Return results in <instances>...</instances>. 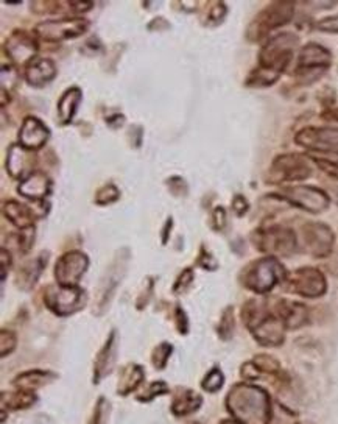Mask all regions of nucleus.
Here are the masks:
<instances>
[{
	"instance_id": "nucleus-1",
	"label": "nucleus",
	"mask_w": 338,
	"mask_h": 424,
	"mask_svg": "<svg viewBox=\"0 0 338 424\" xmlns=\"http://www.w3.org/2000/svg\"><path fill=\"white\" fill-rule=\"evenodd\" d=\"M300 38L290 31L278 33L266 39L259 52V65L247 78L249 88H269L286 72L295 57Z\"/></svg>"
},
{
	"instance_id": "nucleus-2",
	"label": "nucleus",
	"mask_w": 338,
	"mask_h": 424,
	"mask_svg": "<svg viewBox=\"0 0 338 424\" xmlns=\"http://www.w3.org/2000/svg\"><path fill=\"white\" fill-rule=\"evenodd\" d=\"M226 409L239 424H270L271 399L266 390L253 384H235L226 395Z\"/></svg>"
},
{
	"instance_id": "nucleus-3",
	"label": "nucleus",
	"mask_w": 338,
	"mask_h": 424,
	"mask_svg": "<svg viewBox=\"0 0 338 424\" xmlns=\"http://www.w3.org/2000/svg\"><path fill=\"white\" fill-rule=\"evenodd\" d=\"M287 274L286 267L279 262L278 257L265 256L247 265L240 279L245 289L257 295H265L276 286L284 284Z\"/></svg>"
},
{
	"instance_id": "nucleus-4",
	"label": "nucleus",
	"mask_w": 338,
	"mask_h": 424,
	"mask_svg": "<svg viewBox=\"0 0 338 424\" xmlns=\"http://www.w3.org/2000/svg\"><path fill=\"white\" fill-rule=\"evenodd\" d=\"M257 251L266 256H292L298 250V238L292 228L284 225H265L251 234Z\"/></svg>"
},
{
	"instance_id": "nucleus-5",
	"label": "nucleus",
	"mask_w": 338,
	"mask_h": 424,
	"mask_svg": "<svg viewBox=\"0 0 338 424\" xmlns=\"http://www.w3.org/2000/svg\"><path fill=\"white\" fill-rule=\"evenodd\" d=\"M295 4L292 2H271L259 11L251 21L247 30V38L251 43H261L269 39L271 31L286 26L295 16Z\"/></svg>"
},
{
	"instance_id": "nucleus-6",
	"label": "nucleus",
	"mask_w": 338,
	"mask_h": 424,
	"mask_svg": "<svg viewBox=\"0 0 338 424\" xmlns=\"http://www.w3.org/2000/svg\"><path fill=\"white\" fill-rule=\"evenodd\" d=\"M313 174V161L303 153H284L273 160L266 182L271 184H286L304 182Z\"/></svg>"
},
{
	"instance_id": "nucleus-7",
	"label": "nucleus",
	"mask_w": 338,
	"mask_h": 424,
	"mask_svg": "<svg viewBox=\"0 0 338 424\" xmlns=\"http://www.w3.org/2000/svg\"><path fill=\"white\" fill-rule=\"evenodd\" d=\"M332 62V53L318 43H308L298 53V62L293 75L303 83H313L323 75Z\"/></svg>"
},
{
	"instance_id": "nucleus-8",
	"label": "nucleus",
	"mask_w": 338,
	"mask_h": 424,
	"mask_svg": "<svg viewBox=\"0 0 338 424\" xmlns=\"http://www.w3.org/2000/svg\"><path fill=\"white\" fill-rule=\"evenodd\" d=\"M274 195L288 205L310 214H321L331 205V197L315 186H284Z\"/></svg>"
},
{
	"instance_id": "nucleus-9",
	"label": "nucleus",
	"mask_w": 338,
	"mask_h": 424,
	"mask_svg": "<svg viewBox=\"0 0 338 424\" xmlns=\"http://www.w3.org/2000/svg\"><path fill=\"white\" fill-rule=\"evenodd\" d=\"M45 308L58 317H69L72 313L81 311L88 296L81 287H62V286H49L44 294Z\"/></svg>"
},
{
	"instance_id": "nucleus-10",
	"label": "nucleus",
	"mask_w": 338,
	"mask_h": 424,
	"mask_svg": "<svg viewBox=\"0 0 338 424\" xmlns=\"http://www.w3.org/2000/svg\"><path fill=\"white\" fill-rule=\"evenodd\" d=\"M89 28V21L80 16L72 18H60L39 22L35 27V35L47 43H60L67 39L78 38Z\"/></svg>"
},
{
	"instance_id": "nucleus-11",
	"label": "nucleus",
	"mask_w": 338,
	"mask_h": 424,
	"mask_svg": "<svg viewBox=\"0 0 338 424\" xmlns=\"http://www.w3.org/2000/svg\"><path fill=\"white\" fill-rule=\"evenodd\" d=\"M284 289L303 298H320L326 294L327 281L325 274L315 267H301L287 274Z\"/></svg>"
},
{
	"instance_id": "nucleus-12",
	"label": "nucleus",
	"mask_w": 338,
	"mask_h": 424,
	"mask_svg": "<svg viewBox=\"0 0 338 424\" xmlns=\"http://www.w3.org/2000/svg\"><path fill=\"white\" fill-rule=\"evenodd\" d=\"M295 143L317 155H338V127H305L295 135Z\"/></svg>"
},
{
	"instance_id": "nucleus-13",
	"label": "nucleus",
	"mask_w": 338,
	"mask_h": 424,
	"mask_svg": "<svg viewBox=\"0 0 338 424\" xmlns=\"http://www.w3.org/2000/svg\"><path fill=\"white\" fill-rule=\"evenodd\" d=\"M301 239L305 251L313 257L325 259L332 255L335 234L331 226L321 222H308L301 226Z\"/></svg>"
},
{
	"instance_id": "nucleus-14",
	"label": "nucleus",
	"mask_w": 338,
	"mask_h": 424,
	"mask_svg": "<svg viewBox=\"0 0 338 424\" xmlns=\"http://www.w3.org/2000/svg\"><path fill=\"white\" fill-rule=\"evenodd\" d=\"M89 269V257L83 251H67L55 264V279L62 287H75Z\"/></svg>"
},
{
	"instance_id": "nucleus-15",
	"label": "nucleus",
	"mask_w": 338,
	"mask_h": 424,
	"mask_svg": "<svg viewBox=\"0 0 338 424\" xmlns=\"http://www.w3.org/2000/svg\"><path fill=\"white\" fill-rule=\"evenodd\" d=\"M248 329L249 333L253 334L254 340L259 345H262V347H269V348L281 347L286 340L287 328L284 323H282L281 318L278 316H274L273 311L270 309V301L266 311Z\"/></svg>"
},
{
	"instance_id": "nucleus-16",
	"label": "nucleus",
	"mask_w": 338,
	"mask_h": 424,
	"mask_svg": "<svg viewBox=\"0 0 338 424\" xmlns=\"http://www.w3.org/2000/svg\"><path fill=\"white\" fill-rule=\"evenodd\" d=\"M4 49L13 65L27 66L28 62H31L36 58L39 45H38V39L33 35H30L28 31L14 30L13 33L6 38Z\"/></svg>"
},
{
	"instance_id": "nucleus-17",
	"label": "nucleus",
	"mask_w": 338,
	"mask_h": 424,
	"mask_svg": "<svg viewBox=\"0 0 338 424\" xmlns=\"http://www.w3.org/2000/svg\"><path fill=\"white\" fill-rule=\"evenodd\" d=\"M127 265H128V256L127 257H122V255L117 256V259H114V262L109 267L106 274L103 277L100 282V289H98V300H97V313H103L106 311V308L111 303L113 296L116 294L117 287L122 282L123 277H125V272H127Z\"/></svg>"
},
{
	"instance_id": "nucleus-18",
	"label": "nucleus",
	"mask_w": 338,
	"mask_h": 424,
	"mask_svg": "<svg viewBox=\"0 0 338 424\" xmlns=\"http://www.w3.org/2000/svg\"><path fill=\"white\" fill-rule=\"evenodd\" d=\"M270 309L274 316L281 318L287 329H298L309 323L310 312L308 306L303 303L284 300V298H274V301H270Z\"/></svg>"
},
{
	"instance_id": "nucleus-19",
	"label": "nucleus",
	"mask_w": 338,
	"mask_h": 424,
	"mask_svg": "<svg viewBox=\"0 0 338 424\" xmlns=\"http://www.w3.org/2000/svg\"><path fill=\"white\" fill-rule=\"evenodd\" d=\"M18 138L19 145H22L28 152H33L39 150V148H43L47 144V140L50 138V130L38 117L27 116L21 125Z\"/></svg>"
},
{
	"instance_id": "nucleus-20",
	"label": "nucleus",
	"mask_w": 338,
	"mask_h": 424,
	"mask_svg": "<svg viewBox=\"0 0 338 424\" xmlns=\"http://www.w3.org/2000/svg\"><path fill=\"white\" fill-rule=\"evenodd\" d=\"M117 350H119V337H117L116 329H113L94 362V384H100L106 376L113 373L117 360Z\"/></svg>"
},
{
	"instance_id": "nucleus-21",
	"label": "nucleus",
	"mask_w": 338,
	"mask_h": 424,
	"mask_svg": "<svg viewBox=\"0 0 338 424\" xmlns=\"http://www.w3.org/2000/svg\"><path fill=\"white\" fill-rule=\"evenodd\" d=\"M52 191V179L47 177L44 172L33 170L30 174L21 179L18 186V192L21 197L35 200V201H44Z\"/></svg>"
},
{
	"instance_id": "nucleus-22",
	"label": "nucleus",
	"mask_w": 338,
	"mask_h": 424,
	"mask_svg": "<svg viewBox=\"0 0 338 424\" xmlns=\"http://www.w3.org/2000/svg\"><path fill=\"white\" fill-rule=\"evenodd\" d=\"M57 77V65L50 58H35L26 66V80L33 88H43Z\"/></svg>"
},
{
	"instance_id": "nucleus-23",
	"label": "nucleus",
	"mask_w": 338,
	"mask_h": 424,
	"mask_svg": "<svg viewBox=\"0 0 338 424\" xmlns=\"http://www.w3.org/2000/svg\"><path fill=\"white\" fill-rule=\"evenodd\" d=\"M4 216L5 218L14 225L19 230H27V228H33V223L36 220L35 212L31 208H28L26 203L18 201V200H5L4 201Z\"/></svg>"
},
{
	"instance_id": "nucleus-24",
	"label": "nucleus",
	"mask_w": 338,
	"mask_h": 424,
	"mask_svg": "<svg viewBox=\"0 0 338 424\" xmlns=\"http://www.w3.org/2000/svg\"><path fill=\"white\" fill-rule=\"evenodd\" d=\"M203 404V398L196 394L195 390L179 387L173 394V399L170 404V411L176 417H187L193 412H196Z\"/></svg>"
},
{
	"instance_id": "nucleus-25",
	"label": "nucleus",
	"mask_w": 338,
	"mask_h": 424,
	"mask_svg": "<svg viewBox=\"0 0 338 424\" xmlns=\"http://www.w3.org/2000/svg\"><path fill=\"white\" fill-rule=\"evenodd\" d=\"M30 153L19 144H11L6 153V170L13 178H26L30 172Z\"/></svg>"
},
{
	"instance_id": "nucleus-26",
	"label": "nucleus",
	"mask_w": 338,
	"mask_h": 424,
	"mask_svg": "<svg viewBox=\"0 0 338 424\" xmlns=\"http://www.w3.org/2000/svg\"><path fill=\"white\" fill-rule=\"evenodd\" d=\"M81 99H83V92L80 88H77V86L67 88L64 92H62V96L60 97L57 104V114L61 125H67L72 122L78 111V106L81 104Z\"/></svg>"
},
{
	"instance_id": "nucleus-27",
	"label": "nucleus",
	"mask_w": 338,
	"mask_h": 424,
	"mask_svg": "<svg viewBox=\"0 0 338 424\" xmlns=\"http://www.w3.org/2000/svg\"><path fill=\"white\" fill-rule=\"evenodd\" d=\"M57 379H58V374H55L52 372L30 370V372H23V373L16 376V378L11 381V384L16 389L33 391L36 389L49 386V384H52Z\"/></svg>"
},
{
	"instance_id": "nucleus-28",
	"label": "nucleus",
	"mask_w": 338,
	"mask_h": 424,
	"mask_svg": "<svg viewBox=\"0 0 338 424\" xmlns=\"http://www.w3.org/2000/svg\"><path fill=\"white\" fill-rule=\"evenodd\" d=\"M47 259H49V253H41L38 257H35L33 261H30L22 267L18 278H16L19 289L30 290L31 287L36 286L38 279L41 278V273L47 267Z\"/></svg>"
},
{
	"instance_id": "nucleus-29",
	"label": "nucleus",
	"mask_w": 338,
	"mask_h": 424,
	"mask_svg": "<svg viewBox=\"0 0 338 424\" xmlns=\"http://www.w3.org/2000/svg\"><path fill=\"white\" fill-rule=\"evenodd\" d=\"M145 379L144 368L137 364H128L120 370L119 382H117V394L120 396H128L136 391Z\"/></svg>"
},
{
	"instance_id": "nucleus-30",
	"label": "nucleus",
	"mask_w": 338,
	"mask_h": 424,
	"mask_svg": "<svg viewBox=\"0 0 338 424\" xmlns=\"http://www.w3.org/2000/svg\"><path fill=\"white\" fill-rule=\"evenodd\" d=\"M36 395L33 391L16 389L14 391H4L2 394V411H26L36 403Z\"/></svg>"
},
{
	"instance_id": "nucleus-31",
	"label": "nucleus",
	"mask_w": 338,
	"mask_h": 424,
	"mask_svg": "<svg viewBox=\"0 0 338 424\" xmlns=\"http://www.w3.org/2000/svg\"><path fill=\"white\" fill-rule=\"evenodd\" d=\"M313 164L326 174L329 178L338 179V155H317L310 153L309 155Z\"/></svg>"
},
{
	"instance_id": "nucleus-32",
	"label": "nucleus",
	"mask_w": 338,
	"mask_h": 424,
	"mask_svg": "<svg viewBox=\"0 0 338 424\" xmlns=\"http://www.w3.org/2000/svg\"><path fill=\"white\" fill-rule=\"evenodd\" d=\"M169 391H170V387L167 386L166 382H164V381H154L152 384H148V386L144 387L140 391H137L136 399L140 403H150L158 396L167 395Z\"/></svg>"
},
{
	"instance_id": "nucleus-33",
	"label": "nucleus",
	"mask_w": 338,
	"mask_h": 424,
	"mask_svg": "<svg viewBox=\"0 0 338 424\" xmlns=\"http://www.w3.org/2000/svg\"><path fill=\"white\" fill-rule=\"evenodd\" d=\"M225 384V374L223 372L220 370L218 367L210 368V370L204 376L203 381H201V387L204 391H208V394H217L218 390H222Z\"/></svg>"
},
{
	"instance_id": "nucleus-34",
	"label": "nucleus",
	"mask_w": 338,
	"mask_h": 424,
	"mask_svg": "<svg viewBox=\"0 0 338 424\" xmlns=\"http://www.w3.org/2000/svg\"><path fill=\"white\" fill-rule=\"evenodd\" d=\"M254 365L259 368L261 373H266L271 376H281V364L276 357H273L270 355H259L253 359Z\"/></svg>"
},
{
	"instance_id": "nucleus-35",
	"label": "nucleus",
	"mask_w": 338,
	"mask_h": 424,
	"mask_svg": "<svg viewBox=\"0 0 338 424\" xmlns=\"http://www.w3.org/2000/svg\"><path fill=\"white\" fill-rule=\"evenodd\" d=\"M235 329V318H234V308H226L222 313V318H220L218 323V335L222 337L223 340H230L234 335Z\"/></svg>"
},
{
	"instance_id": "nucleus-36",
	"label": "nucleus",
	"mask_w": 338,
	"mask_h": 424,
	"mask_svg": "<svg viewBox=\"0 0 338 424\" xmlns=\"http://www.w3.org/2000/svg\"><path fill=\"white\" fill-rule=\"evenodd\" d=\"M171 352H173V345H170L167 342H162L154 348L153 355H152V362H153V367L156 368V370H164V368L167 367Z\"/></svg>"
},
{
	"instance_id": "nucleus-37",
	"label": "nucleus",
	"mask_w": 338,
	"mask_h": 424,
	"mask_svg": "<svg viewBox=\"0 0 338 424\" xmlns=\"http://www.w3.org/2000/svg\"><path fill=\"white\" fill-rule=\"evenodd\" d=\"M109 412H111V403L103 396L98 398L96 407H94V413L89 424H108Z\"/></svg>"
},
{
	"instance_id": "nucleus-38",
	"label": "nucleus",
	"mask_w": 338,
	"mask_h": 424,
	"mask_svg": "<svg viewBox=\"0 0 338 424\" xmlns=\"http://www.w3.org/2000/svg\"><path fill=\"white\" fill-rule=\"evenodd\" d=\"M120 191L117 189L114 184H106L100 187L96 194V203L97 205H109V203H114L119 200Z\"/></svg>"
},
{
	"instance_id": "nucleus-39",
	"label": "nucleus",
	"mask_w": 338,
	"mask_h": 424,
	"mask_svg": "<svg viewBox=\"0 0 338 424\" xmlns=\"http://www.w3.org/2000/svg\"><path fill=\"white\" fill-rule=\"evenodd\" d=\"M193 278H195V274H193L192 269H186L181 272L179 277L175 281V284H173V294H176V295L184 294L186 290L191 287V284L193 282Z\"/></svg>"
},
{
	"instance_id": "nucleus-40",
	"label": "nucleus",
	"mask_w": 338,
	"mask_h": 424,
	"mask_svg": "<svg viewBox=\"0 0 338 424\" xmlns=\"http://www.w3.org/2000/svg\"><path fill=\"white\" fill-rule=\"evenodd\" d=\"M0 340H2V345H0V348H2V357L11 355L16 350V345H18V337H16V334L10 331V329H2Z\"/></svg>"
},
{
	"instance_id": "nucleus-41",
	"label": "nucleus",
	"mask_w": 338,
	"mask_h": 424,
	"mask_svg": "<svg viewBox=\"0 0 338 424\" xmlns=\"http://www.w3.org/2000/svg\"><path fill=\"white\" fill-rule=\"evenodd\" d=\"M8 80V86L6 88H2V91H8L11 89L13 86H16V83H18L19 80V74L18 70H16V67L13 65H10V62H4L2 65V84H5Z\"/></svg>"
},
{
	"instance_id": "nucleus-42",
	"label": "nucleus",
	"mask_w": 338,
	"mask_h": 424,
	"mask_svg": "<svg viewBox=\"0 0 338 424\" xmlns=\"http://www.w3.org/2000/svg\"><path fill=\"white\" fill-rule=\"evenodd\" d=\"M226 13L227 8L223 2L214 4V6H212L210 11L208 13V23H210V26H218V23L225 19Z\"/></svg>"
},
{
	"instance_id": "nucleus-43",
	"label": "nucleus",
	"mask_w": 338,
	"mask_h": 424,
	"mask_svg": "<svg viewBox=\"0 0 338 424\" xmlns=\"http://www.w3.org/2000/svg\"><path fill=\"white\" fill-rule=\"evenodd\" d=\"M315 28L325 33H338V16H326L315 23Z\"/></svg>"
},
{
	"instance_id": "nucleus-44",
	"label": "nucleus",
	"mask_w": 338,
	"mask_h": 424,
	"mask_svg": "<svg viewBox=\"0 0 338 424\" xmlns=\"http://www.w3.org/2000/svg\"><path fill=\"white\" fill-rule=\"evenodd\" d=\"M212 223H214V228L218 231H222L226 228V223H227V214L225 208L222 206H217L214 209V212H212Z\"/></svg>"
},
{
	"instance_id": "nucleus-45",
	"label": "nucleus",
	"mask_w": 338,
	"mask_h": 424,
	"mask_svg": "<svg viewBox=\"0 0 338 424\" xmlns=\"http://www.w3.org/2000/svg\"><path fill=\"white\" fill-rule=\"evenodd\" d=\"M175 323L179 334H187L188 333V320L184 309L181 308V306H176V311H175Z\"/></svg>"
},
{
	"instance_id": "nucleus-46",
	"label": "nucleus",
	"mask_w": 338,
	"mask_h": 424,
	"mask_svg": "<svg viewBox=\"0 0 338 424\" xmlns=\"http://www.w3.org/2000/svg\"><path fill=\"white\" fill-rule=\"evenodd\" d=\"M196 262H198L200 267H203V269L206 270H215L217 269V261L214 257H212V255L209 253L208 250H201V253L198 256V259H196Z\"/></svg>"
},
{
	"instance_id": "nucleus-47",
	"label": "nucleus",
	"mask_w": 338,
	"mask_h": 424,
	"mask_svg": "<svg viewBox=\"0 0 338 424\" xmlns=\"http://www.w3.org/2000/svg\"><path fill=\"white\" fill-rule=\"evenodd\" d=\"M248 208H249V205H248V201H247L245 197H243V195H235V197L232 199V209L237 216L247 214Z\"/></svg>"
},
{
	"instance_id": "nucleus-48",
	"label": "nucleus",
	"mask_w": 338,
	"mask_h": 424,
	"mask_svg": "<svg viewBox=\"0 0 338 424\" xmlns=\"http://www.w3.org/2000/svg\"><path fill=\"white\" fill-rule=\"evenodd\" d=\"M11 267V253L10 250H6L5 247L2 248V282L6 279V272L10 270Z\"/></svg>"
},
{
	"instance_id": "nucleus-49",
	"label": "nucleus",
	"mask_w": 338,
	"mask_h": 424,
	"mask_svg": "<svg viewBox=\"0 0 338 424\" xmlns=\"http://www.w3.org/2000/svg\"><path fill=\"white\" fill-rule=\"evenodd\" d=\"M69 8L74 13H84L92 8L91 2H69Z\"/></svg>"
},
{
	"instance_id": "nucleus-50",
	"label": "nucleus",
	"mask_w": 338,
	"mask_h": 424,
	"mask_svg": "<svg viewBox=\"0 0 338 424\" xmlns=\"http://www.w3.org/2000/svg\"><path fill=\"white\" fill-rule=\"evenodd\" d=\"M169 230L171 231V218H169V220H167V223H166V230H164V234H162V235H164V239H162V242H164V243L167 242V233H169Z\"/></svg>"
},
{
	"instance_id": "nucleus-51",
	"label": "nucleus",
	"mask_w": 338,
	"mask_h": 424,
	"mask_svg": "<svg viewBox=\"0 0 338 424\" xmlns=\"http://www.w3.org/2000/svg\"><path fill=\"white\" fill-rule=\"evenodd\" d=\"M334 182V194H335V200L338 203V179H332Z\"/></svg>"
},
{
	"instance_id": "nucleus-52",
	"label": "nucleus",
	"mask_w": 338,
	"mask_h": 424,
	"mask_svg": "<svg viewBox=\"0 0 338 424\" xmlns=\"http://www.w3.org/2000/svg\"><path fill=\"white\" fill-rule=\"evenodd\" d=\"M220 424H239V423L234 421V420H223Z\"/></svg>"
},
{
	"instance_id": "nucleus-53",
	"label": "nucleus",
	"mask_w": 338,
	"mask_h": 424,
	"mask_svg": "<svg viewBox=\"0 0 338 424\" xmlns=\"http://www.w3.org/2000/svg\"><path fill=\"white\" fill-rule=\"evenodd\" d=\"M186 424H200V423H186Z\"/></svg>"
},
{
	"instance_id": "nucleus-54",
	"label": "nucleus",
	"mask_w": 338,
	"mask_h": 424,
	"mask_svg": "<svg viewBox=\"0 0 338 424\" xmlns=\"http://www.w3.org/2000/svg\"><path fill=\"white\" fill-rule=\"evenodd\" d=\"M296 424H310V423H296Z\"/></svg>"
}]
</instances>
